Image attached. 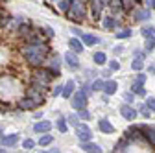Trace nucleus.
Listing matches in <instances>:
<instances>
[{
    "instance_id": "15",
    "label": "nucleus",
    "mask_w": 155,
    "mask_h": 153,
    "mask_svg": "<svg viewBox=\"0 0 155 153\" xmlns=\"http://www.w3.org/2000/svg\"><path fill=\"white\" fill-rule=\"evenodd\" d=\"M151 15H150V9H135L133 11V18H135V21H148V18H150Z\"/></svg>"
},
{
    "instance_id": "41",
    "label": "nucleus",
    "mask_w": 155,
    "mask_h": 153,
    "mask_svg": "<svg viewBox=\"0 0 155 153\" xmlns=\"http://www.w3.org/2000/svg\"><path fill=\"white\" fill-rule=\"evenodd\" d=\"M50 153H59V149H57V148H54V149H50Z\"/></svg>"
},
{
    "instance_id": "16",
    "label": "nucleus",
    "mask_w": 155,
    "mask_h": 153,
    "mask_svg": "<svg viewBox=\"0 0 155 153\" xmlns=\"http://www.w3.org/2000/svg\"><path fill=\"white\" fill-rule=\"evenodd\" d=\"M116 90H118V83H116L114 80H109V81H105V85H104V92L107 94V96L114 94Z\"/></svg>"
},
{
    "instance_id": "9",
    "label": "nucleus",
    "mask_w": 155,
    "mask_h": 153,
    "mask_svg": "<svg viewBox=\"0 0 155 153\" xmlns=\"http://www.w3.org/2000/svg\"><path fill=\"white\" fill-rule=\"evenodd\" d=\"M65 61H67V65H68L70 68H78V67H80V59H78V55H76L72 50L65 54Z\"/></svg>"
},
{
    "instance_id": "7",
    "label": "nucleus",
    "mask_w": 155,
    "mask_h": 153,
    "mask_svg": "<svg viewBox=\"0 0 155 153\" xmlns=\"http://www.w3.org/2000/svg\"><path fill=\"white\" fill-rule=\"evenodd\" d=\"M140 127L144 133V140H148V144L155 148V127H146V125H140Z\"/></svg>"
},
{
    "instance_id": "8",
    "label": "nucleus",
    "mask_w": 155,
    "mask_h": 153,
    "mask_svg": "<svg viewBox=\"0 0 155 153\" xmlns=\"http://www.w3.org/2000/svg\"><path fill=\"white\" fill-rule=\"evenodd\" d=\"M37 107H39V105H37L31 98H28V96L18 102V109H22V111H33V109H37Z\"/></svg>"
},
{
    "instance_id": "45",
    "label": "nucleus",
    "mask_w": 155,
    "mask_h": 153,
    "mask_svg": "<svg viewBox=\"0 0 155 153\" xmlns=\"http://www.w3.org/2000/svg\"><path fill=\"white\" fill-rule=\"evenodd\" d=\"M137 2H139V0H137Z\"/></svg>"
},
{
    "instance_id": "17",
    "label": "nucleus",
    "mask_w": 155,
    "mask_h": 153,
    "mask_svg": "<svg viewBox=\"0 0 155 153\" xmlns=\"http://www.w3.org/2000/svg\"><path fill=\"white\" fill-rule=\"evenodd\" d=\"M48 68H50V70H54L57 76H59V68H61V59H59V55H54V57H52Z\"/></svg>"
},
{
    "instance_id": "37",
    "label": "nucleus",
    "mask_w": 155,
    "mask_h": 153,
    "mask_svg": "<svg viewBox=\"0 0 155 153\" xmlns=\"http://www.w3.org/2000/svg\"><path fill=\"white\" fill-rule=\"evenodd\" d=\"M109 68H111V70H118V68H120V63H118V61H111V63H109Z\"/></svg>"
},
{
    "instance_id": "43",
    "label": "nucleus",
    "mask_w": 155,
    "mask_h": 153,
    "mask_svg": "<svg viewBox=\"0 0 155 153\" xmlns=\"http://www.w3.org/2000/svg\"><path fill=\"white\" fill-rule=\"evenodd\" d=\"M39 153H50V151H39Z\"/></svg>"
},
{
    "instance_id": "13",
    "label": "nucleus",
    "mask_w": 155,
    "mask_h": 153,
    "mask_svg": "<svg viewBox=\"0 0 155 153\" xmlns=\"http://www.w3.org/2000/svg\"><path fill=\"white\" fill-rule=\"evenodd\" d=\"M98 127H100L102 133H105V135H111V133H114V127H113V124H111L107 118H102V120L98 122Z\"/></svg>"
},
{
    "instance_id": "22",
    "label": "nucleus",
    "mask_w": 155,
    "mask_h": 153,
    "mask_svg": "<svg viewBox=\"0 0 155 153\" xmlns=\"http://www.w3.org/2000/svg\"><path fill=\"white\" fill-rule=\"evenodd\" d=\"M131 92L137 94V96H144V94H146V89H144L142 83H137V81H135V83L131 85Z\"/></svg>"
},
{
    "instance_id": "20",
    "label": "nucleus",
    "mask_w": 155,
    "mask_h": 153,
    "mask_svg": "<svg viewBox=\"0 0 155 153\" xmlns=\"http://www.w3.org/2000/svg\"><path fill=\"white\" fill-rule=\"evenodd\" d=\"M70 50L74 52V54H81L83 52V44H81V41L80 39H70Z\"/></svg>"
},
{
    "instance_id": "44",
    "label": "nucleus",
    "mask_w": 155,
    "mask_h": 153,
    "mask_svg": "<svg viewBox=\"0 0 155 153\" xmlns=\"http://www.w3.org/2000/svg\"><path fill=\"white\" fill-rule=\"evenodd\" d=\"M153 9H155V0H153Z\"/></svg>"
},
{
    "instance_id": "2",
    "label": "nucleus",
    "mask_w": 155,
    "mask_h": 153,
    "mask_svg": "<svg viewBox=\"0 0 155 153\" xmlns=\"http://www.w3.org/2000/svg\"><path fill=\"white\" fill-rule=\"evenodd\" d=\"M55 72L54 70H50V68H43V70H35V74H33V80H31V83H39V85H43V87H48L50 85V81L55 78Z\"/></svg>"
},
{
    "instance_id": "38",
    "label": "nucleus",
    "mask_w": 155,
    "mask_h": 153,
    "mask_svg": "<svg viewBox=\"0 0 155 153\" xmlns=\"http://www.w3.org/2000/svg\"><path fill=\"white\" fill-rule=\"evenodd\" d=\"M135 81H137V83H142V85H144V83H146V76H144V74H139V76H137V80H135Z\"/></svg>"
},
{
    "instance_id": "26",
    "label": "nucleus",
    "mask_w": 155,
    "mask_h": 153,
    "mask_svg": "<svg viewBox=\"0 0 155 153\" xmlns=\"http://www.w3.org/2000/svg\"><path fill=\"white\" fill-rule=\"evenodd\" d=\"M127 37H131V30L129 28H124L120 31H116V39H127Z\"/></svg>"
},
{
    "instance_id": "34",
    "label": "nucleus",
    "mask_w": 155,
    "mask_h": 153,
    "mask_svg": "<svg viewBox=\"0 0 155 153\" xmlns=\"http://www.w3.org/2000/svg\"><path fill=\"white\" fill-rule=\"evenodd\" d=\"M33 146H35V142H33L31 138H26V140L22 142V148H26V149H31Z\"/></svg>"
},
{
    "instance_id": "14",
    "label": "nucleus",
    "mask_w": 155,
    "mask_h": 153,
    "mask_svg": "<svg viewBox=\"0 0 155 153\" xmlns=\"http://www.w3.org/2000/svg\"><path fill=\"white\" fill-rule=\"evenodd\" d=\"M50 129H52V124H50V122H46V120L37 122V124L33 125V131H35V133H41V135H43V133H48Z\"/></svg>"
},
{
    "instance_id": "28",
    "label": "nucleus",
    "mask_w": 155,
    "mask_h": 153,
    "mask_svg": "<svg viewBox=\"0 0 155 153\" xmlns=\"http://www.w3.org/2000/svg\"><path fill=\"white\" fill-rule=\"evenodd\" d=\"M104 85H105V81H102V80H96L91 87H92V90H96V92H98V90H104Z\"/></svg>"
},
{
    "instance_id": "24",
    "label": "nucleus",
    "mask_w": 155,
    "mask_h": 153,
    "mask_svg": "<svg viewBox=\"0 0 155 153\" xmlns=\"http://www.w3.org/2000/svg\"><path fill=\"white\" fill-rule=\"evenodd\" d=\"M92 59H94V63H96V65H105L107 57H105V54H104V52H96V54L92 55Z\"/></svg>"
},
{
    "instance_id": "19",
    "label": "nucleus",
    "mask_w": 155,
    "mask_h": 153,
    "mask_svg": "<svg viewBox=\"0 0 155 153\" xmlns=\"http://www.w3.org/2000/svg\"><path fill=\"white\" fill-rule=\"evenodd\" d=\"M124 0H109V6H111V9L114 11V13H122V11H126V8H124Z\"/></svg>"
},
{
    "instance_id": "21",
    "label": "nucleus",
    "mask_w": 155,
    "mask_h": 153,
    "mask_svg": "<svg viewBox=\"0 0 155 153\" xmlns=\"http://www.w3.org/2000/svg\"><path fill=\"white\" fill-rule=\"evenodd\" d=\"M102 24H104V28H105V30H114V28H116V18H114V17H111V15H107L104 21H102Z\"/></svg>"
},
{
    "instance_id": "18",
    "label": "nucleus",
    "mask_w": 155,
    "mask_h": 153,
    "mask_svg": "<svg viewBox=\"0 0 155 153\" xmlns=\"http://www.w3.org/2000/svg\"><path fill=\"white\" fill-rule=\"evenodd\" d=\"M74 89H76V83H74L72 80H70V81H67V85L63 87V94H61V96H63V98H72Z\"/></svg>"
},
{
    "instance_id": "25",
    "label": "nucleus",
    "mask_w": 155,
    "mask_h": 153,
    "mask_svg": "<svg viewBox=\"0 0 155 153\" xmlns=\"http://www.w3.org/2000/svg\"><path fill=\"white\" fill-rule=\"evenodd\" d=\"M52 140H54V138H52V135H48V133H45V135H43L41 138H39V146H43V148H45V146L52 144Z\"/></svg>"
},
{
    "instance_id": "11",
    "label": "nucleus",
    "mask_w": 155,
    "mask_h": 153,
    "mask_svg": "<svg viewBox=\"0 0 155 153\" xmlns=\"http://www.w3.org/2000/svg\"><path fill=\"white\" fill-rule=\"evenodd\" d=\"M81 149L87 151V153H102V151H104L98 144H94L92 140H89V142H81Z\"/></svg>"
},
{
    "instance_id": "12",
    "label": "nucleus",
    "mask_w": 155,
    "mask_h": 153,
    "mask_svg": "<svg viewBox=\"0 0 155 153\" xmlns=\"http://www.w3.org/2000/svg\"><path fill=\"white\" fill-rule=\"evenodd\" d=\"M81 41L87 46H96V44H100V37H96L92 33H81Z\"/></svg>"
},
{
    "instance_id": "35",
    "label": "nucleus",
    "mask_w": 155,
    "mask_h": 153,
    "mask_svg": "<svg viewBox=\"0 0 155 153\" xmlns=\"http://www.w3.org/2000/svg\"><path fill=\"white\" fill-rule=\"evenodd\" d=\"M124 100H126L127 103H133V100H135V94H133V92H126V94H124Z\"/></svg>"
},
{
    "instance_id": "10",
    "label": "nucleus",
    "mask_w": 155,
    "mask_h": 153,
    "mask_svg": "<svg viewBox=\"0 0 155 153\" xmlns=\"http://www.w3.org/2000/svg\"><path fill=\"white\" fill-rule=\"evenodd\" d=\"M18 142V135H8V137H0V146L2 148H11Z\"/></svg>"
},
{
    "instance_id": "23",
    "label": "nucleus",
    "mask_w": 155,
    "mask_h": 153,
    "mask_svg": "<svg viewBox=\"0 0 155 153\" xmlns=\"http://www.w3.org/2000/svg\"><path fill=\"white\" fill-rule=\"evenodd\" d=\"M142 37L144 39H153L155 37V28L153 26H144L142 28Z\"/></svg>"
},
{
    "instance_id": "30",
    "label": "nucleus",
    "mask_w": 155,
    "mask_h": 153,
    "mask_svg": "<svg viewBox=\"0 0 155 153\" xmlns=\"http://www.w3.org/2000/svg\"><path fill=\"white\" fill-rule=\"evenodd\" d=\"M155 48V37H153V39H146V44H144V50L146 52H151Z\"/></svg>"
},
{
    "instance_id": "29",
    "label": "nucleus",
    "mask_w": 155,
    "mask_h": 153,
    "mask_svg": "<svg viewBox=\"0 0 155 153\" xmlns=\"http://www.w3.org/2000/svg\"><path fill=\"white\" fill-rule=\"evenodd\" d=\"M142 67H144V63H142V59H139V57L131 63V68L133 70H142Z\"/></svg>"
},
{
    "instance_id": "39",
    "label": "nucleus",
    "mask_w": 155,
    "mask_h": 153,
    "mask_svg": "<svg viewBox=\"0 0 155 153\" xmlns=\"http://www.w3.org/2000/svg\"><path fill=\"white\" fill-rule=\"evenodd\" d=\"M57 94H63V87H61V85H57V87L54 89V96H57Z\"/></svg>"
},
{
    "instance_id": "42",
    "label": "nucleus",
    "mask_w": 155,
    "mask_h": 153,
    "mask_svg": "<svg viewBox=\"0 0 155 153\" xmlns=\"http://www.w3.org/2000/svg\"><path fill=\"white\" fill-rule=\"evenodd\" d=\"M0 153H8V151H6V149H0Z\"/></svg>"
},
{
    "instance_id": "4",
    "label": "nucleus",
    "mask_w": 155,
    "mask_h": 153,
    "mask_svg": "<svg viewBox=\"0 0 155 153\" xmlns=\"http://www.w3.org/2000/svg\"><path fill=\"white\" fill-rule=\"evenodd\" d=\"M76 137L80 138L81 142H89V140H92V131L85 124H80V125L76 127Z\"/></svg>"
},
{
    "instance_id": "36",
    "label": "nucleus",
    "mask_w": 155,
    "mask_h": 153,
    "mask_svg": "<svg viewBox=\"0 0 155 153\" xmlns=\"http://www.w3.org/2000/svg\"><path fill=\"white\" fill-rule=\"evenodd\" d=\"M146 105H148L151 111H155V98H148V100H146Z\"/></svg>"
},
{
    "instance_id": "5",
    "label": "nucleus",
    "mask_w": 155,
    "mask_h": 153,
    "mask_svg": "<svg viewBox=\"0 0 155 153\" xmlns=\"http://www.w3.org/2000/svg\"><path fill=\"white\" fill-rule=\"evenodd\" d=\"M26 96H28V98H31L37 105H43V103H45V94H43V90H39V89H37V87H33V85H31V89L26 92Z\"/></svg>"
},
{
    "instance_id": "3",
    "label": "nucleus",
    "mask_w": 155,
    "mask_h": 153,
    "mask_svg": "<svg viewBox=\"0 0 155 153\" xmlns=\"http://www.w3.org/2000/svg\"><path fill=\"white\" fill-rule=\"evenodd\" d=\"M85 6L80 2V0H74L72 2V6H70V9H68V17L70 18H74V21H83L85 18Z\"/></svg>"
},
{
    "instance_id": "6",
    "label": "nucleus",
    "mask_w": 155,
    "mask_h": 153,
    "mask_svg": "<svg viewBox=\"0 0 155 153\" xmlns=\"http://www.w3.org/2000/svg\"><path fill=\"white\" fill-rule=\"evenodd\" d=\"M120 114L126 118V120H129V122H133L135 118H137V109H133L129 103H124L122 107H120Z\"/></svg>"
},
{
    "instance_id": "40",
    "label": "nucleus",
    "mask_w": 155,
    "mask_h": 153,
    "mask_svg": "<svg viewBox=\"0 0 155 153\" xmlns=\"http://www.w3.org/2000/svg\"><path fill=\"white\" fill-rule=\"evenodd\" d=\"M122 50H124L122 46H118V48H114V54H122Z\"/></svg>"
},
{
    "instance_id": "32",
    "label": "nucleus",
    "mask_w": 155,
    "mask_h": 153,
    "mask_svg": "<svg viewBox=\"0 0 155 153\" xmlns=\"http://www.w3.org/2000/svg\"><path fill=\"white\" fill-rule=\"evenodd\" d=\"M140 112H142V116H144V118H150V114H151V109H150V107L144 103V105L140 107Z\"/></svg>"
},
{
    "instance_id": "27",
    "label": "nucleus",
    "mask_w": 155,
    "mask_h": 153,
    "mask_svg": "<svg viewBox=\"0 0 155 153\" xmlns=\"http://www.w3.org/2000/svg\"><path fill=\"white\" fill-rule=\"evenodd\" d=\"M57 129H59V133H67V129H68V125H67V122H65V118H59L57 120Z\"/></svg>"
},
{
    "instance_id": "33",
    "label": "nucleus",
    "mask_w": 155,
    "mask_h": 153,
    "mask_svg": "<svg viewBox=\"0 0 155 153\" xmlns=\"http://www.w3.org/2000/svg\"><path fill=\"white\" fill-rule=\"evenodd\" d=\"M78 118H80V116H78V114H70V116H68V122L74 125V127H78V125H80V122H78Z\"/></svg>"
},
{
    "instance_id": "31",
    "label": "nucleus",
    "mask_w": 155,
    "mask_h": 153,
    "mask_svg": "<svg viewBox=\"0 0 155 153\" xmlns=\"http://www.w3.org/2000/svg\"><path fill=\"white\" fill-rule=\"evenodd\" d=\"M78 116H80L81 120H89L91 118V112L87 109H81V111H78Z\"/></svg>"
},
{
    "instance_id": "1",
    "label": "nucleus",
    "mask_w": 155,
    "mask_h": 153,
    "mask_svg": "<svg viewBox=\"0 0 155 153\" xmlns=\"http://www.w3.org/2000/svg\"><path fill=\"white\" fill-rule=\"evenodd\" d=\"M50 54V48L48 44L41 43V44H26L22 48V55H24V59L28 61V65L39 68V67H43L46 63V55Z\"/></svg>"
}]
</instances>
